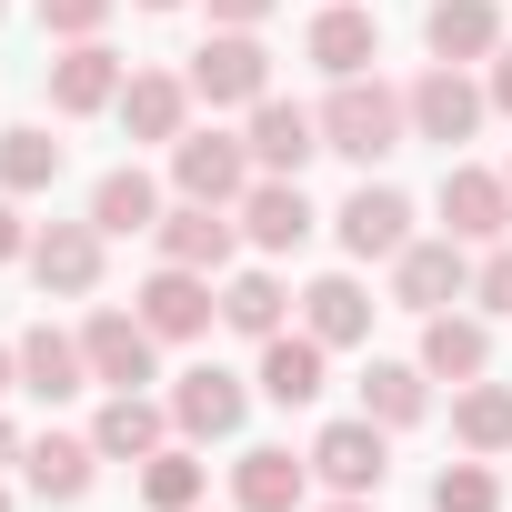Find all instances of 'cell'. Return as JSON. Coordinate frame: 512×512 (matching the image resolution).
I'll use <instances>...</instances> for the list:
<instances>
[{
	"mask_svg": "<svg viewBox=\"0 0 512 512\" xmlns=\"http://www.w3.org/2000/svg\"><path fill=\"white\" fill-rule=\"evenodd\" d=\"M231 492H241V512H302V462L282 442H262V452H241Z\"/></svg>",
	"mask_w": 512,
	"mask_h": 512,
	"instance_id": "ffe728a7",
	"label": "cell"
},
{
	"mask_svg": "<svg viewBox=\"0 0 512 512\" xmlns=\"http://www.w3.org/2000/svg\"><path fill=\"white\" fill-rule=\"evenodd\" d=\"M502 181H512V171H502Z\"/></svg>",
	"mask_w": 512,
	"mask_h": 512,
	"instance_id": "ee69618b",
	"label": "cell"
},
{
	"mask_svg": "<svg viewBox=\"0 0 512 512\" xmlns=\"http://www.w3.org/2000/svg\"><path fill=\"white\" fill-rule=\"evenodd\" d=\"M161 262H181V272H221V262H231V221H221V201L161 211Z\"/></svg>",
	"mask_w": 512,
	"mask_h": 512,
	"instance_id": "5bb4252c",
	"label": "cell"
},
{
	"mask_svg": "<svg viewBox=\"0 0 512 512\" xmlns=\"http://www.w3.org/2000/svg\"><path fill=\"white\" fill-rule=\"evenodd\" d=\"M221 322L251 332V342H272V332H282V282H272V272H241V282L221 292Z\"/></svg>",
	"mask_w": 512,
	"mask_h": 512,
	"instance_id": "4dcf8cb0",
	"label": "cell"
},
{
	"mask_svg": "<svg viewBox=\"0 0 512 512\" xmlns=\"http://www.w3.org/2000/svg\"><path fill=\"white\" fill-rule=\"evenodd\" d=\"M111 21V0H41V31H61V41H91Z\"/></svg>",
	"mask_w": 512,
	"mask_h": 512,
	"instance_id": "836d02e7",
	"label": "cell"
},
{
	"mask_svg": "<svg viewBox=\"0 0 512 512\" xmlns=\"http://www.w3.org/2000/svg\"><path fill=\"white\" fill-rule=\"evenodd\" d=\"M312 472L332 482V492H372L382 482V422L362 412V422H332L322 442H312Z\"/></svg>",
	"mask_w": 512,
	"mask_h": 512,
	"instance_id": "4fadbf2b",
	"label": "cell"
},
{
	"mask_svg": "<svg viewBox=\"0 0 512 512\" xmlns=\"http://www.w3.org/2000/svg\"><path fill=\"white\" fill-rule=\"evenodd\" d=\"M492 312H512V251H492V262H482V282H472Z\"/></svg>",
	"mask_w": 512,
	"mask_h": 512,
	"instance_id": "e575fe53",
	"label": "cell"
},
{
	"mask_svg": "<svg viewBox=\"0 0 512 512\" xmlns=\"http://www.w3.org/2000/svg\"><path fill=\"white\" fill-rule=\"evenodd\" d=\"M312 151H322V111H302V101H272V91L251 101V161H262V171H282V181H292Z\"/></svg>",
	"mask_w": 512,
	"mask_h": 512,
	"instance_id": "ba28073f",
	"label": "cell"
},
{
	"mask_svg": "<svg viewBox=\"0 0 512 512\" xmlns=\"http://www.w3.org/2000/svg\"><path fill=\"white\" fill-rule=\"evenodd\" d=\"M241 231L262 241V251H302V241H312V201H302V181H282V171L251 181V191H241Z\"/></svg>",
	"mask_w": 512,
	"mask_h": 512,
	"instance_id": "8fae6325",
	"label": "cell"
},
{
	"mask_svg": "<svg viewBox=\"0 0 512 512\" xmlns=\"http://www.w3.org/2000/svg\"><path fill=\"white\" fill-rule=\"evenodd\" d=\"M432 512H502V482H492L482 462H452V472L432 482Z\"/></svg>",
	"mask_w": 512,
	"mask_h": 512,
	"instance_id": "d6a6232c",
	"label": "cell"
},
{
	"mask_svg": "<svg viewBox=\"0 0 512 512\" xmlns=\"http://www.w3.org/2000/svg\"><path fill=\"white\" fill-rule=\"evenodd\" d=\"M392 282H402V312H442V302L472 282V272H462V241H412Z\"/></svg>",
	"mask_w": 512,
	"mask_h": 512,
	"instance_id": "ac0fdd59",
	"label": "cell"
},
{
	"mask_svg": "<svg viewBox=\"0 0 512 512\" xmlns=\"http://www.w3.org/2000/svg\"><path fill=\"white\" fill-rule=\"evenodd\" d=\"M171 181H181V201H241V191H251V141L181 131V141H171Z\"/></svg>",
	"mask_w": 512,
	"mask_h": 512,
	"instance_id": "7a4b0ae2",
	"label": "cell"
},
{
	"mask_svg": "<svg viewBox=\"0 0 512 512\" xmlns=\"http://www.w3.org/2000/svg\"><path fill=\"white\" fill-rule=\"evenodd\" d=\"M91 442H101V462H151V452H161V412H151L141 392H111L101 422H91Z\"/></svg>",
	"mask_w": 512,
	"mask_h": 512,
	"instance_id": "d4e9b609",
	"label": "cell"
},
{
	"mask_svg": "<svg viewBox=\"0 0 512 512\" xmlns=\"http://www.w3.org/2000/svg\"><path fill=\"white\" fill-rule=\"evenodd\" d=\"M442 221H452V241H502L512 181H492V171H442Z\"/></svg>",
	"mask_w": 512,
	"mask_h": 512,
	"instance_id": "7c38bea8",
	"label": "cell"
},
{
	"mask_svg": "<svg viewBox=\"0 0 512 512\" xmlns=\"http://www.w3.org/2000/svg\"><path fill=\"white\" fill-rule=\"evenodd\" d=\"M211 272H181V262H161L151 282H141V322L161 332V342H191V332H211Z\"/></svg>",
	"mask_w": 512,
	"mask_h": 512,
	"instance_id": "52a82bcc",
	"label": "cell"
},
{
	"mask_svg": "<svg viewBox=\"0 0 512 512\" xmlns=\"http://www.w3.org/2000/svg\"><path fill=\"white\" fill-rule=\"evenodd\" d=\"M21 251H31V231H21V211H11V201H0V262H21Z\"/></svg>",
	"mask_w": 512,
	"mask_h": 512,
	"instance_id": "8d00e7d4",
	"label": "cell"
},
{
	"mask_svg": "<svg viewBox=\"0 0 512 512\" xmlns=\"http://www.w3.org/2000/svg\"><path fill=\"white\" fill-rule=\"evenodd\" d=\"M181 111H191V81H171V71L121 81V121H131V141H181Z\"/></svg>",
	"mask_w": 512,
	"mask_h": 512,
	"instance_id": "d6986e66",
	"label": "cell"
},
{
	"mask_svg": "<svg viewBox=\"0 0 512 512\" xmlns=\"http://www.w3.org/2000/svg\"><path fill=\"white\" fill-rule=\"evenodd\" d=\"M322 512H372V502H362V492H342V502H322Z\"/></svg>",
	"mask_w": 512,
	"mask_h": 512,
	"instance_id": "ab89813d",
	"label": "cell"
},
{
	"mask_svg": "<svg viewBox=\"0 0 512 512\" xmlns=\"http://www.w3.org/2000/svg\"><path fill=\"white\" fill-rule=\"evenodd\" d=\"M402 111H412V131H422V141H442V151H452V141H472V131H482V91H472V81H462V71H452V61H442V71H422V81H412V101H402Z\"/></svg>",
	"mask_w": 512,
	"mask_h": 512,
	"instance_id": "8992f818",
	"label": "cell"
},
{
	"mask_svg": "<svg viewBox=\"0 0 512 512\" xmlns=\"http://www.w3.org/2000/svg\"><path fill=\"white\" fill-rule=\"evenodd\" d=\"M31 492H51V502H81L91 492V462H101V442H71V432H41L31 452Z\"/></svg>",
	"mask_w": 512,
	"mask_h": 512,
	"instance_id": "484cf974",
	"label": "cell"
},
{
	"mask_svg": "<svg viewBox=\"0 0 512 512\" xmlns=\"http://www.w3.org/2000/svg\"><path fill=\"white\" fill-rule=\"evenodd\" d=\"M51 181H61L51 131H0V191H51Z\"/></svg>",
	"mask_w": 512,
	"mask_h": 512,
	"instance_id": "83f0119b",
	"label": "cell"
},
{
	"mask_svg": "<svg viewBox=\"0 0 512 512\" xmlns=\"http://www.w3.org/2000/svg\"><path fill=\"white\" fill-rule=\"evenodd\" d=\"M101 101H121V61L101 41H71L51 61V111H101Z\"/></svg>",
	"mask_w": 512,
	"mask_h": 512,
	"instance_id": "2e32d148",
	"label": "cell"
},
{
	"mask_svg": "<svg viewBox=\"0 0 512 512\" xmlns=\"http://www.w3.org/2000/svg\"><path fill=\"white\" fill-rule=\"evenodd\" d=\"M482 362H492V332L432 312V332H422V372H432V382H482Z\"/></svg>",
	"mask_w": 512,
	"mask_h": 512,
	"instance_id": "603a6c76",
	"label": "cell"
},
{
	"mask_svg": "<svg viewBox=\"0 0 512 512\" xmlns=\"http://www.w3.org/2000/svg\"><path fill=\"white\" fill-rule=\"evenodd\" d=\"M452 432H462L472 452H502V442H512V392H502V382H472V392L452 402Z\"/></svg>",
	"mask_w": 512,
	"mask_h": 512,
	"instance_id": "f546056e",
	"label": "cell"
},
{
	"mask_svg": "<svg viewBox=\"0 0 512 512\" xmlns=\"http://www.w3.org/2000/svg\"><path fill=\"white\" fill-rule=\"evenodd\" d=\"M81 382H91V352H81L71 332H51V322H41V332L21 342V392H41V402H71Z\"/></svg>",
	"mask_w": 512,
	"mask_h": 512,
	"instance_id": "e0dca14e",
	"label": "cell"
},
{
	"mask_svg": "<svg viewBox=\"0 0 512 512\" xmlns=\"http://www.w3.org/2000/svg\"><path fill=\"white\" fill-rule=\"evenodd\" d=\"M422 382L432 372H412V362H372L362 372V412L372 422H422Z\"/></svg>",
	"mask_w": 512,
	"mask_h": 512,
	"instance_id": "f1b7e54d",
	"label": "cell"
},
{
	"mask_svg": "<svg viewBox=\"0 0 512 512\" xmlns=\"http://www.w3.org/2000/svg\"><path fill=\"white\" fill-rule=\"evenodd\" d=\"M141 502H151V512H191V502H201V462H191V452H151V462H141Z\"/></svg>",
	"mask_w": 512,
	"mask_h": 512,
	"instance_id": "1f68e13d",
	"label": "cell"
},
{
	"mask_svg": "<svg viewBox=\"0 0 512 512\" xmlns=\"http://www.w3.org/2000/svg\"><path fill=\"white\" fill-rule=\"evenodd\" d=\"M0 512H11V492H0Z\"/></svg>",
	"mask_w": 512,
	"mask_h": 512,
	"instance_id": "7bdbcfd3",
	"label": "cell"
},
{
	"mask_svg": "<svg viewBox=\"0 0 512 512\" xmlns=\"http://www.w3.org/2000/svg\"><path fill=\"white\" fill-rule=\"evenodd\" d=\"M151 322L141 312H91V332H81V352H91V382H111V392H141L151 382Z\"/></svg>",
	"mask_w": 512,
	"mask_h": 512,
	"instance_id": "5b68a950",
	"label": "cell"
},
{
	"mask_svg": "<svg viewBox=\"0 0 512 512\" xmlns=\"http://www.w3.org/2000/svg\"><path fill=\"white\" fill-rule=\"evenodd\" d=\"M262 392H272L282 412L312 402V392H322V342H312V332H272V342H262Z\"/></svg>",
	"mask_w": 512,
	"mask_h": 512,
	"instance_id": "cb8c5ba5",
	"label": "cell"
},
{
	"mask_svg": "<svg viewBox=\"0 0 512 512\" xmlns=\"http://www.w3.org/2000/svg\"><path fill=\"white\" fill-rule=\"evenodd\" d=\"M171 412H181V432L191 442H221V432H241V412H251V392L221 372V362H201V372H181V392H171Z\"/></svg>",
	"mask_w": 512,
	"mask_h": 512,
	"instance_id": "30bf717a",
	"label": "cell"
},
{
	"mask_svg": "<svg viewBox=\"0 0 512 512\" xmlns=\"http://www.w3.org/2000/svg\"><path fill=\"white\" fill-rule=\"evenodd\" d=\"M402 101L382 91V81H342L332 101H322V151H342V161H382L392 141H402Z\"/></svg>",
	"mask_w": 512,
	"mask_h": 512,
	"instance_id": "6da1fadb",
	"label": "cell"
},
{
	"mask_svg": "<svg viewBox=\"0 0 512 512\" xmlns=\"http://www.w3.org/2000/svg\"><path fill=\"white\" fill-rule=\"evenodd\" d=\"M91 221H101V231H161V191H151V171H101Z\"/></svg>",
	"mask_w": 512,
	"mask_h": 512,
	"instance_id": "4316f807",
	"label": "cell"
},
{
	"mask_svg": "<svg viewBox=\"0 0 512 512\" xmlns=\"http://www.w3.org/2000/svg\"><path fill=\"white\" fill-rule=\"evenodd\" d=\"M191 91H201V101H262V91H272V51L251 41V31H211V41L191 51Z\"/></svg>",
	"mask_w": 512,
	"mask_h": 512,
	"instance_id": "3957f363",
	"label": "cell"
},
{
	"mask_svg": "<svg viewBox=\"0 0 512 512\" xmlns=\"http://www.w3.org/2000/svg\"><path fill=\"white\" fill-rule=\"evenodd\" d=\"M262 11H272V0H211V21H221V31H251Z\"/></svg>",
	"mask_w": 512,
	"mask_h": 512,
	"instance_id": "d590c367",
	"label": "cell"
},
{
	"mask_svg": "<svg viewBox=\"0 0 512 512\" xmlns=\"http://www.w3.org/2000/svg\"><path fill=\"white\" fill-rule=\"evenodd\" d=\"M422 41L462 71V61H482V51H502V11L492 0H432V21H422Z\"/></svg>",
	"mask_w": 512,
	"mask_h": 512,
	"instance_id": "9a60e30c",
	"label": "cell"
},
{
	"mask_svg": "<svg viewBox=\"0 0 512 512\" xmlns=\"http://www.w3.org/2000/svg\"><path fill=\"white\" fill-rule=\"evenodd\" d=\"M492 101H502V111H512V51H502V61H492Z\"/></svg>",
	"mask_w": 512,
	"mask_h": 512,
	"instance_id": "74e56055",
	"label": "cell"
},
{
	"mask_svg": "<svg viewBox=\"0 0 512 512\" xmlns=\"http://www.w3.org/2000/svg\"><path fill=\"white\" fill-rule=\"evenodd\" d=\"M0 452H11V422H0Z\"/></svg>",
	"mask_w": 512,
	"mask_h": 512,
	"instance_id": "b9f144b4",
	"label": "cell"
},
{
	"mask_svg": "<svg viewBox=\"0 0 512 512\" xmlns=\"http://www.w3.org/2000/svg\"><path fill=\"white\" fill-rule=\"evenodd\" d=\"M11 382H21V352H0V392H11Z\"/></svg>",
	"mask_w": 512,
	"mask_h": 512,
	"instance_id": "f35d334b",
	"label": "cell"
},
{
	"mask_svg": "<svg viewBox=\"0 0 512 512\" xmlns=\"http://www.w3.org/2000/svg\"><path fill=\"white\" fill-rule=\"evenodd\" d=\"M141 11H181V0H141Z\"/></svg>",
	"mask_w": 512,
	"mask_h": 512,
	"instance_id": "60d3db41",
	"label": "cell"
},
{
	"mask_svg": "<svg viewBox=\"0 0 512 512\" xmlns=\"http://www.w3.org/2000/svg\"><path fill=\"white\" fill-rule=\"evenodd\" d=\"M302 312H312V342H322V352H332V342H362V332H372V292H362L352 272L312 282V292H302Z\"/></svg>",
	"mask_w": 512,
	"mask_h": 512,
	"instance_id": "7402d4cb",
	"label": "cell"
},
{
	"mask_svg": "<svg viewBox=\"0 0 512 512\" xmlns=\"http://www.w3.org/2000/svg\"><path fill=\"white\" fill-rule=\"evenodd\" d=\"M372 51H382L372 11H322V21H312V61H322L332 81H362V71H372Z\"/></svg>",
	"mask_w": 512,
	"mask_h": 512,
	"instance_id": "44dd1931",
	"label": "cell"
},
{
	"mask_svg": "<svg viewBox=\"0 0 512 512\" xmlns=\"http://www.w3.org/2000/svg\"><path fill=\"white\" fill-rule=\"evenodd\" d=\"M342 251H352V262H402V251H412V201L382 191V181H362L342 201Z\"/></svg>",
	"mask_w": 512,
	"mask_h": 512,
	"instance_id": "277c9868",
	"label": "cell"
},
{
	"mask_svg": "<svg viewBox=\"0 0 512 512\" xmlns=\"http://www.w3.org/2000/svg\"><path fill=\"white\" fill-rule=\"evenodd\" d=\"M31 272H41V292H91L101 282V221H51L41 241H31Z\"/></svg>",
	"mask_w": 512,
	"mask_h": 512,
	"instance_id": "9c48e42d",
	"label": "cell"
}]
</instances>
